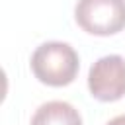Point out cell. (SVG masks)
<instances>
[{
	"mask_svg": "<svg viewBox=\"0 0 125 125\" xmlns=\"http://www.w3.org/2000/svg\"><path fill=\"white\" fill-rule=\"evenodd\" d=\"M31 70L35 78L47 86H66L78 74V53L62 41H47L31 55Z\"/></svg>",
	"mask_w": 125,
	"mask_h": 125,
	"instance_id": "obj_1",
	"label": "cell"
},
{
	"mask_svg": "<svg viewBox=\"0 0 125 125\" xmlns=\"http://www.w3.org/2000/svg\"><path fill=\"white\" fill-rule=\"evenodd\" d=\"M76 23L92 35H113L125 27V0H78Z\"/></svg>",
	"mask_w": 125,
	"mask_h": 125,
	"instance_id": "obj_2",
	"label": "cell"
},
{
	"mask_svg": "<svg viewBox=\"0 0 125 125\" xmlns=\"http://www.w3.org/2000/svg\"><path fill=\"white\" fill-rule=\"evenodd\" d=\"M90 94L100 102H115L125 96V59L105 55L98 59L88 72Z\"/></svg>",
	"mask_w": 125,
	"mask_h": 125,
	"instance_id": "obj_3",
	"label": "cell"
},
{
	"mask_svg": "<svg viewBox=\"0 0 125 125\" xmlns=\"http://www.w3.org/2000/svg\"><path fill=\"white\" fill-rule=\"evenodd\" d=\"M29 125H82V117L72 104L53 100L35 109Z\"/></svg>",
	"mask_w": 125,
	"mask_h": 125,
	"instance_id": "obj_4",
	"label": "cell"
},
{
	"mask_svg": "<svg viewBox=\"0 0 125 125\" xmlns=\"http://www.w3.org/2000/svg\"><path fill=\"white\" fill-rule=\"evenodd\" d=\"M105 125H125V113H123V115H117V117H113V119H109Z\"/></svg>",
	"mask_w": 125,
	"mask_h": 125,
	"instance_id": "obj_5",
	"label": "cell"
}]
</instances>
